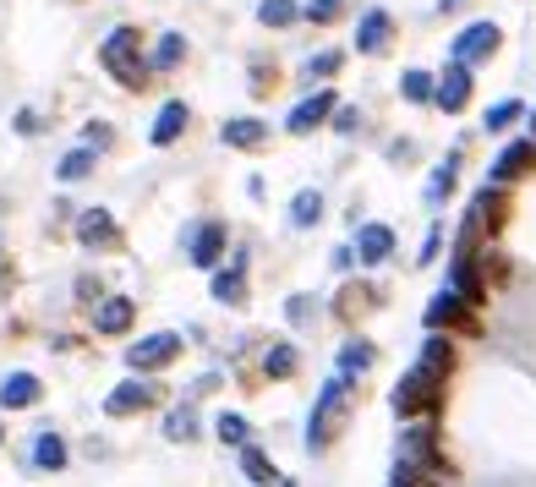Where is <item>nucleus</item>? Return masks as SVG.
<instances>
[{
	"label": "nucleus",
	"instance_id": "a878e982",
	"mask_svg": "<svg viewBox=\"0 0 536 487\" xmlns=\"http://www.w3.org/2000/svg\"><path fill=\"white\" fill-rule=\"evenodd\" d=\"M258 17L268 22V28H290V22L301 17V6H296V0H263Z\"/></svg>",
	"mask_w": 536,
	"mask_h": 487
},
{
	"label": "nucleus",
	"instance_id": "5701e85b",
	"mask_svg": "<svg viewBox=\"0 0 536 487\" xmlns=\"http://www.w3.org/2000/svg\"><path fill=\"white\" fill-rule=\"evenodd\" d=\"M263 373L268 378H290V373H296V351H290L285 340H274V345H268V356H263Z\"/></svg>",
	"mask_w": 536,
	"mask_h": 487
},
{
	"label": "nucleus",
	"instance_id": "c9c22d12",
	"mask_svg": "<svg viewBox=\"0 0 536 487\" xmlns=\"http://www.w3.org/2000/svg\"><path fill=\"white\" fill-rule=\"evenodd\" d=\"M219 438L225 444H247V416H219Z\"/></svg>",
	"mask_w": 536,
	"mask_h": 487
},
{
	"label": "nucleus",
	"instance_id": "1a4fd4ad",
	"mask_svg": "<svg viewBox=\"0 0 536 487\" xmlns=\"http://www.w3.org/2000/svg\"><path fill=\"white\" fill-rule=\"evenodd\" d=\"M389 39H394V17L372 6L367 17H361V28H356V50L361 55H383V50H389Z\"/></svg>",
	"mask_w": 536,
	"mask_h": 487
},
{
	"label": "nucleus",
	"instance_id": "7ed1b4c3",
	"mask_svg": "<svg viewBox=\"0 0 536 487\" xmlns=\"http://www.w3.org/2000/svg\"><path fill=\"white\" fill-rule=\"evenodd\" d=\"M99 61H104V72H110L121 88H143L148 66H143V55H137V33L132 28H115L110 39H104Z\"/></svg>",
	"mask_w": 536,
	"mask_h": 487
},
{
	"label": "nucleus",
	"instance_id": "0eeeda50",
	"mask_svg": "<svg viewBox=\"0 0 536 487\" xmlns=\"http://www.w3.org/2000/svg\"><path fill=\"white\" fill-rule=\"evenodd\" d=\"M438 110L444 115H460L465 104H471V66H460V61H449V72L438 77Z\"/></svg>",
	"mask_w": 536,
	"mask_h": 487
},
{
	"label": "nucleus",
	"instance_id": "e433bc0d",
	"mask_svg": "<svg viewBox=\"0 0 536 487\" xmlns=\"http://www.w3.org/2000/svg\"><path fill=\"white\" fill-rule=\"evenodd\" d=\"M340 72V55H318V61H307V77H329Z\"/></svg>",
	"mask_w": 536,
	"mask_h": 487
},
{
	"label": "nucleus",
	"instance_id": "6e6552de",
	"mask_svg": "<svg viewBox=\"0 0 536 487\" xmlns=\"http://www.w3.org/2000/svg\"><path fill=\"white\" fill-rule=\"evenodd\" d=\"M334 110H340V99H334V88H318L312 99H301L296 110L285 115V126H290V132H312V126H323Z\"/></svg>",
	"mask_w": 536,
	"mask_h": 487
},
{
	"label": "nucleus",
	"instance_id": "2f4dec72",
	"mask_svg": "<svg viewBox=\"0 0 536 487\" xmlns=\"http://www.w3.org/2000/svg\"><path fill=\"white\" fill-rule=\"evenodd\" d=\"M361 367H372V345L367 340H351L340 351V373H361Z\"/></svg>",
	"mask_w": 536,
	"mask_h": 487
},
{
	"label": "nucleus",
	"instance_id": "cd10ccee",
	"mask_svg": "<svg viewBox=\"0 0 536 487\" xmlns=\"http://www.w3.org/2000/svg\"><path fill=\"white\" fill-rule=\"evenodd\" d=\"M520 115H526V104H520V99H504V104H493V110H487V132H504V126H515L520 121Z\"/></svg>",
	"mask_w": 536,
	"mask_h": 487
},
{
	"label": "nucleus",
	"instance_id": "aec40b11",
	"mask_svg": "<svg viewBox=\"0 0 536 487\" xmlns=\"http://www.w3.org/2000/svg\"><path fill=\"white\" fill-rule=\"evenodd\" d=\"M241 471H247L258 487H274L279 482V471H274V460L263 455V449H241Z\"/></svg>",
	"mask_w": 536,
	"mask_h": 487
},
{
	"label": "nucleus",
	"instance_id": "4c0bfd02",
	"mask_svg": "<svg viewBox=\"0 0 536 487\" xmlns=\"http://www.w3.org/2000/svg\"><path fill=\"white\" fill-rule=\"evenodd\" d=\"M356 126H361V115L340 104V110H334V132H356Z\"/></svg>",
	"mask_w": 536,
	"mask_h": 487
},
{
	"label": "nucleus",
	"instance_id": "f03ea898",
	"mask_svg": "<svg viewBox=\"0 0 536 487\" xmlns=\"http://www.w3.org/2000/svg\"><path fill=\"white\" fill-rule=\"evenodd\" d=\"M444 400V373L438 367H427V362H416L411 373L394 384V416H422V411H433V405Z\"/></svg>",
	"mask_w": 536,
	"mask_h": 487
},
{
	"label": "nucleus",
	"instance_id": "ea45409f",
	"mask_svg": "<svg viewBox=\"0 0 536 487\" xmlns=\"http://www.w3.org/2000/svg\"><path fill=\"white\" fill-rule=\"evenodd\" d=\"M531 132H536V110H531Z\"/></svg>",
	"mask_w": 536,
	"mask_h": 487
},
{
	"label": "nucleus",
	"instance_id": "473e14b6",
	"mask_svg": "<svg viewBox=\"0 0 536 487\" xmlns=\"http://www.w3.org/2000/svg\"><path fill=\"white\" fill-rule=\"evenodd\" d=\"M88 170H93V148H77V154L61 159V181H83Z\"/></svg>",
	"mask_w": 536,
	"mask_h": 487
},
{
	"label": "nucleus",
	"instance_id": "393cba45",
	"mask_svg": "<svg viewBox=\"0 0 536 487\" xmlns=\"http://www.w3.org/2000/svg\"><path fill=\"white\" fill-rule=\"evenodd\" d=\"M214 296L219 301H241V296H247V274H241V263H230L225 274H214Z\"/></svg>",
	"mask_w": 536,
	"mask_h": 487
},
{
	"label": "nucleus",
	"instance_id": "f3484780",
	"mask_svg": "<svg viewBox=\"0 0 536 487\" xmlns=\"http://www.w3.org/2000/svg\"><path fill=\"white\" fill-rule=\"evenodd\" d=\"M186 121H192V115H186V104H181V99H170L165 110L154 115V143H159V148H170V143H176V137L186 132Z\"/></svg>",
	"mask_w": 536,
	"mask_h": 487
},
{
	"label": "nucleus",
	"instance_id": "412c9836",
	"mask_svg": "<svg viewBox=\"0 0 536 487\" xmlns=\"http://www.w3.org/2000/svg\"><path fill=\"white\" fill-rule=\"evenodd\" d=\"M400 94L411 99V104H433V99H438V77H427V72H405V77H400Z\"/></svg>",
	"mask_w": 536,
	"mask_h": 487
},
{
	"label": "nucleus",
	"instance_id": "c85d7f7f",
	"mask_svg": "<svg viewBox=\"0 0 536 487\" xmlns=\"http://www.w3.org/2000/svg\"><path fill=\"white\" fill-rule=\"evenodd\" d=\"M181 55H186V39H181V33H165V39H159V50H154V72H170Z\"/></svg>",
	"mask_w": 536,
	"mask_h": 487
},
{
	"label": "nucleus",
	"instance_id": "9b49d317",
	"mask_svg": "<svg viewBox=\"0 0 536 487\" xmlns=\"http://www.w3.org/2000/svg\"><path fill=\"white\" fill-rule=\"evenodd\" d=\"M449 323H465V329H471V312H465L460 291H438L427 301V329H449Z\"/></svg>",
	"mask_w": 536,
	"mask_h": 487
},
{
	"label": "nucleus",
	"instance_id": "b1692460",
	"mask_svg": "<svg viewBox=\"0 0 536 487\" xmlns=\"http://www.w3.org/2000/svg\"><path fill=\"white\" fill-rule=\"evenodd\" d=\"M33 460H39L44 471H61L66 466V444L55 433H39V444H33Z\"/></svg>",
	"mask_w": 536,
	"mask_h": 487
},
{
	"label": "nucleus",
	"instance_id": "bb28decb",
	"mask_svg": "<svg viewBox=\"0 0 536 487\" xmlns=\"http://www.w3.org/2000/svg\"><path fill=\"white\" fill-rule=\"evenodd\" d=\"M290 219H296V225H318V219H323V192H296Z\"/></svg>",
	"mask_w": 536,
	"mask_h": 487
},
{
	"label": "nucleus",
	"instance_id": "7c9ffc66",
	"mask_svg": "<svg viewBox=\"0 0 536 487\" xmlns=\"http://www.w3.org/2000/svg\"><path fill=\"white\" fill-rule=\"evenodd\" d=\"M394 487H438L427 466H411V460H394Z\"/></svg>",
	"mask_w": 536,
	"mask_h": 487
},
{
	"label": "nucleus",
	"instance_id": "c756f323",
	"mask_svg": "<svg viewBox=\"0 0 536 487\" xmlns=\"http://www.w3.org/2000/svg\"><path fill=\"white\" fill-rule=\"evenodd\" d=\"M422 362H427V367H438V373H449V367H454V345L444 340V334H433V340L422 345Z\"/></svg>",
	"mask_w": 536,
	"mask_h": 487
},
{
	"label": "nucleus",
	"instance_id": "f704fd0d",
	"mask_svg": "<svg viewBox=\"0 0 536 487\" xmlns=\"http://www.w3.org/2000/svg\"><path fill=\"white\" fill-rule=\"evenodd\" d=\"M340 6H345V0H307V6H301V17H312V22H334V17H340Z\"/></svg>",
	"mask_w": 536,
	"mask_h": 487
},
{
	"label": "nucleus",
	"instance_id": "9d476101",
	"mask_svg": "<svg viewBox=\"0 0 536 487\" xmlns=\"http://www.w3.org/2000/svg\"><path fill=\"white\" fill-rule=\"evenodd\" d=\"M225 241H230L225 219H208V225L192 236V263H197V269H214V263H219V252H225Z\"/></svg>",
	"mask_w": 536,
	"mask_h": 487
},
{
	"label": "nucleus",
	"instance_id": "a211bd4d",
	"mask_svg": "<svg viewBox=\"0 0 536 487\" xmlns=\"http://www.w3.org/2000/svg\"><path fill=\"white\" fill-rule=\"evenodd\" d=\"M219 132H225V143H230V148H258L263 137H268V126H263V121H252V115H236V121H225Z\"/></svg>",
	"mask_w": 536,
	"mask_h": 487
},
{
	"label": "nucleus",
	"instance_id": "dca6fc26",
	"mask_svg": "<svg viewBox=\"0 0 536 487\" xmlns=\"http://www.w3.org/2000/svg\"><path fill=\"white\" fill-rule=\"evenodd\" d=\"M132 318H137L132 301H126V296H110L99 312H93V329H99V334H126V329H132Z\"/></svg>",
	"mask_w": 536,
	"mask_h": 487
},
{
	"label": "nucleus",
	"instance_id": "f257e3e1",
	"mask_svg": "<svg viewBox=\"0 0 536 487\" xmlns=\"http://www.w3.org/2000/svg\"><path fill=\"white\" fill-rule=\"evenodd\" d=\"M345 411H351V394H345V373H340V378H329V384L318 389V400H312L307 444H312V449H329L334 433L345 427Z\"/></svg>",
	"mask_w": 536,
	"mask_h": 487
},
{
	"label": "nucleus",
	"instance_id": "ddd939ff",
	"mask_svg": "<svg viewBox=\"0 0 536 487\" xmlns=\"http://www.w3.org/2000/svg\"><path fill=\"white\" fill-rule=\"evenodd\" d=\"M400 460H411V466H427V471L444 466V460H438V449H433V427H411V433L400 438Z\"/></svg>",
	"mask_w": 536,
	"mask_h": 487
},
{
	"label": "nucleus",
	"instance_id": "4468645a",
	"mask_svg": "<svg viewBox=\"0 0 536 487\" xmlns=\"http://www.w3.org/2000/svg\"><path fill=\"white\" fill-rule=\"evenodd\" d=\"M33 400H39V378H33V373L0 378V411H28Z\"/></svg>",
	"mask_w": 536,
	"mask_h": 487
},
{
	"label": "nucleus",
	"instance_id": "58836bf2",
	"mask_svg": "<svg viewBox=\"0 0 536 487\" xmlns=\"http://www.w3.org/2000/svg\"><path fill=\"white\" fill-rule=\"evenodd\" d=\"M438 6H444V11H454V6H460V0H438Z\"/></svg>",
	"mask_w": 536,
	"mask_h": 487
},
{
	"label": "nucleus",
	"instance_id": "2eb2a0df",
	"mask_svg": "<svg viewBox=\"0 0 536 487\" xmlns=\"http://www.w3.org/2000/svg\"><path fill=\"white\" fill-rule=\"evenodd\" d=\"M394 252V230L389 225H361L356 236V263H383Z\"/></svg>",
	"mask_w": 536,
	"mask_h": 487
},
{
	"label": "nucleus",
	"instance_id": "72a5a7b5",
	"mask_svg": "<svg viewBox=\"0 0 536 487\" xmlns=\"http://www.w3.org/2000/svg\"><path fill=\"white\" fill-rule=\"evenodd\" d=\"M165 433H170V438H192V433H197V411H192V405H181V411H170Z\"/></svg>",
	"mask_w": 536,
	"mask_h": 487
},
{
	"label": "nucleus",
	"instance_id": "4be33fe9",
	"mask_svg": "<svg viewBox=\"0 0 536 487\" xmlns=\"http://www.w3.org/2000/svg\"><path fill=\"white\" fill-rule=\"evenodd\" d=\"M454 170H460V154H449L444 165L433 170V181H427V203H444V197L454 192Z\"/></svg>",
	"mask_w": 536,
	"mask_h": 487
},
{
	"label": "nucleus",
	"instance_id": "39448f33",
	"mask_svg": "<svg viewBox=\"0 0 536 487\" xmlns=\"http://www.w3.org/2000/svg\"><path fill=\"white\" fill-rule=\"evenodd\" d=\"M176 351H181V334H148V340H137L126 351V362H132V373H154V367L176 362Z\"/></svg>",
	"mask_w": 536,
	"mask_h": 487
},
{
	"label": "nucleus",
	"instance_id": "20e7f679",
	"mask_svg": "<svg viewBox=\"0 0 536 487\" xmlns=\"http://www.w3.org/2000/svg\"><path fill=\"white\" fill-rule=\"evenodd\" d=\"M498 39H504V33L493 28V22H471V28L465 33H454V44H449V55L460 66H476V61H487V55L498 50Z\"/></svg>",
	"mask_w": 536,
	"mask_h": 487
},
{
	"label": "nucleus",
	"instance_id": "6ab92c4d",
	"mask_svg": "<svg viewBox=\"0 0 536 487\" xmlns=\"http://www.w3.org/2000/svg\"><path fill=\"white\" fill-rule=\"evenodd\" d=\"M77 236H83L88 247H110V241H115L110 214H104V208H88V214H83V225H77Z\"/></svg>",
	"mask_w": 536,
	"mask_h": 487
},
{
	"label": "nucleus",
	"instance_id": "f8f14e48",
	"mask_svg": "<svg viewBox=\"0 0 536 487\" xmlns=\"http://www.w3.org/2000/svg\"><path fill=\"white\" fill-rule=\"evenodd\" d=\"M154 384H143V378H126V384L121 389H110V400H104V411H110V416H126V411H143V405L148 400H154Z\"/></svg>",
	"mask_w": 536,
	"mask_h": 487
},
{
	"label": "nucleus",
	"instance_id": "423d86ee",
	"mask_svg": "<svg viewBox=\"0 0 536 487\" xmlns=\"http://www.w3.org/2000/svg\"><path fill=\"white\" fill-rule=\"evenodd\" d=\"M531 170H536V143H531V137H520V143H509L504 154L493 159V170H487V176H493V187H509V181L531 176Z\"/></svg>",
	"mask_w": 536,
	"mask_h": 487
}]
</instances>
